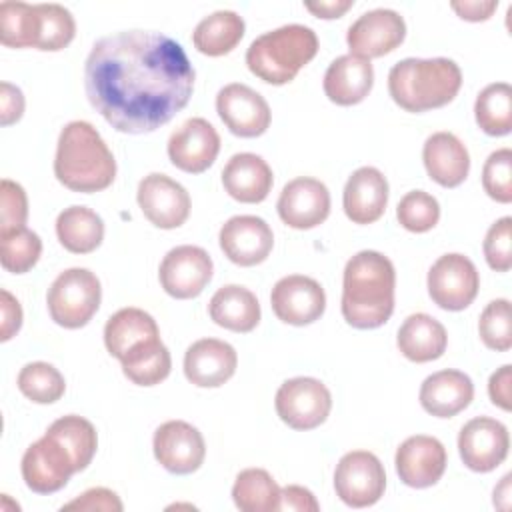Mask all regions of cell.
Listing matches in <instances>:
<instances>
[{"mask_svg":"<svg viewBox=\"0 0 512 512\" xmlns=\"http://www.w3.org/2000/svg\"><path fill=\"white\" fill-rule=\"evenodd\" d=\"M218 242L230 262L238 266H256L272 252L274 234L264 218L240 214L222 224Z\"/></svg>","mask_w":512,"mask_h":512,"instance_id":"19","label":"cell"},{"mask_svg":"<svg viewBox=\"0 0 512 512\" xmlns=\"http://www.w3.org/2000/svg\"><path fill=\"white\" fill-rule=\"evenodd\" d=\"M238 366L234 346L218 338H202L188 346L184 354V374L200 388H218L228 382Z\"/></svg>","mask_w":512,"mask_h":512,"instance_id":"22","label":"cell"},{"mask_svg":"<svg viewBox=\"0 0 512 512\" xmlns=\"http://www.w3.org/2000/svg\"><path fill=\"white\" fill-rule=\"evenodd\" d=\"M40 16L36 4L0 2V42L8 48H36Z\"/></svg>","mask_w":512,"mask_h":512,"instance_id":"36","label":"cell"},{"mask_svg":"<svg viewBox=\"0 0 512 512\" xmlns=\"http://www.w3.org/2000/svg\"><path fill=\"white\" fill-rule=\"evenodd\" d=\"M214 324L232 332H250L260 322V302L256 294L240 284H226L214 292L208 304Z\"/></svg>","mask_w":512,"mask_h":512,"instance_id":"30","label":"cell"},{"mask_svg":"<svg viewBox=\"0 0 512 512\" xmlns=\"http://www.w3.org/2000/svg\"><path fill=\"white\" fill-rule=\"evenodd\" d=\"M220 152V136L206 118H188L168 138L170 162L188 174L208 170Z\"/></svg>","mask_w":512,"mask_h":512,"instance_id":"18","label":"cell"},{"mask_svg":"<svg viewBox=\"0 0 512 512\" xmlns=\"http://www.w3.org/2000/svg\"><path fill=\"white\" fill-rule=\"evenodd\" d=\"M136 200L142 214L164 230L182 226L190 216V194L186 188L160 172H152L140 180Z\"/></svg>","mask_w":512,"mask_h":512,"instance_id":"15","label":"cell"},{"mask_svg":"<svg viewBox=\"0 0 512 512\" xmlns=\"http://www.w3.org/2000/svg\"><path fill=\"white\" fill-rule=\"evenodd\" d=\"M28 218V198L24 188L4 178L0 182V232L22 228Z\"/></svg>","mask_w":512,"mask_h":512,"instance_id":"45","label":"cell"},{"mask_svg":"<svg viewBox=\"0 0 512 512\" xmlns=\"http://www.w3.org/2000/svg\"><path fill=\"white\" fill-rule=\"evenodd\" d=\"M450 6L460 18L470 22H480L492 16V12L498 8V2L496 0H464V2H452Z\"/></svg>","mask_w":512,"mask_h":512,"instance_id":"51","label":"cell"},{"mask_svg":"<svg viewBox=\"0 0 512 512\" xmlns=\"http://www.w3.org/2000/svg\"><path fill=\"white\" fill-rule=\"evenodd\" d=\"M406 22L390 8H374L360 14L346 32L350 54L366 60L380 58L404 42Z\"/></svg>","mask_w":512,"mask_h":512,"instance_id":"12","label":"cell"},{"mask_svg":"<svg viewBox=\"0 0 512 512\" xmlns=\"http://www.w3.org/2000/svg\"><path fill=\"white\" fill-rule=\"evenodd\" d=\"M372 84V62L354 54L338 56L330 62L324 74V94L338 106H354L362 102L370 94Z\"/></svg>","mask_w":512,"mask_h":512,"instance_id":"27","label":"cell"},{"mask_svg":"<svg viewBox=\"0 0 512 512\" xmlns=\"http://www.w3.org/2000/svg\"><path fill=\"white\" fill-rule=\"evenodd\" d=\"M510 474H506L504 478H502V482H500V486H496L494 488V504L500 500V498H504L506 500V506H510Z\"/></svg>","mask_w":512,"mask_h":512,"instance_id":"53","label":"cell"},{"mask_svg":"<svg viewBox=\"0 0 512 512\" xmlns=\"http://www.w3.org/2000/svg\"><path fill=\"white\" fill-rule=\"evenodd\" d=\"M462 70L450 58H404L388 72V92L406 112H426L452 102Z\"/></svg>","mask_w":512,"mask_h":512,"instance_id":"4","label":"cell"},{"mask_svg":"<svg viewBox=\"0 0 512 512\" xmlns=\"http://www.w3.org/2000/svg\"><path fill=\"white\" fill-rule=\"evenodd\" d=\"M478 332L482 342L496 352H506L512 346V318L510 302L496 298L486 304L478 320Z\"/></svg>","mask_w":512,"mask_h":512,"instance_id":"42","label":"cell"},{"mask_svg":"<svg viewBox=\"0 0 512 512\" xmlns=\"http://www.w3.org/2000/svg\"><path fill=\"white\" fill-rule=\"evenodd\" d=\"M170 368H172V358L168 348L162 344V340L122 362L124 376L138 386L160 384L170 374Z\"/></svg>","mask_w":512,"mask_h":512,"instance_id":"39","label":"cell"},{"mask_svg":"<svg viewBox=\"0 0 512 512\" xmlns=\"http://www.w3.org/2000/svg\"><path fill=\"white\" fill-rule=\"evenodd\" d=\"M488 394L492 404H496L502 410L512 408V366L504 364L500 366L488 380Z\"/></svg>","mask_w":512,"mask_h":512,"instance_id":"48","label":"cell"},{"mask_svg":"<svg viewBox=\"0 0 512 512\" xmlns=\"http://www.w3.org/2000/svg\"><path fill=\"white\" fill-rule=\"evenodd\" d=\"M396 344L404 358L422 364L432 362L444 354L448 346V334L442 322H438L434 316L416 312L410 314L398 328Z\"/></svg>","mask_w":512,"mask_h":512,"instance_id":"29","label":"cell"},{"mask_svg":"<svg viewBox=\"0 0 512 512\" xmlns=\"http://www.w3.org/2000/svg\"><path fill=\"white\" fill-rule=\"evenodd\" d=\"M510 448L508 428L488 416L468 420L458 434V452L466 468L474 472H490L498 468Z\"/></svg>","mask_w":512,"mask_h":512,"instance_id":"14","label":"cell"},{"mask_svg":"<svg viewBox=\"0 0 512 512\" xmlns=\"http://www.w3.org/2000/svg\"><path fill=\"white\" fill-rule=\"evenodd\" d=\"M418 398L428 414L452 418L470 406L474 398V384L468 374L446 368L424 378Z\"/></svg>","mask_w":512,"mask_h":512,"instance_id":"26","label":"cell"},{"mask_svg":"<svg viewBox=\"0 0 512 512\" xmlns=\"http://www.w3.org/2000/svg\"><path fill=\"white\" fill-rule=\"evenodd\" d=\"M54 176L72 192H100L116 178V160L100 136L86 120L68 122L56 146Z\"/></svg>","mask_w":512,"mask_h":512,"instance_id":"3","label":"cell"},{"mask_svg":"<svg viewBox=\"0 0 512 512\" xmlns=\"http://www.w3.org/2000/svg\"><path fill=\"white\" fill-rule=\"evenodd\" d=\"M342 204L354 224L376 222L388 204V180L374 166H362L350 174L344 186Z\"/></svg>","mask_w":512,"mask_h":512,"instance_id":"24","label":"cell"},{"mask_svg":"<svg viewBox=\"0 0 512 512\" xmlns=\"http://www.w3.org/2000/svg\"><path fill=\"white\" fill-rule=\"evenodd\" d=\"M396 218L408 232H428L440 220V204L432 194L424 190H412L400 198L396 206Z\"/></svg>","mask_w":512,"mask_h":512,"instance_id":"41","label":"cell"},{"mask_svg":"<svg viewBox=\"0 0 512 512\" xmlns=\"http://www.w3.org/2000/svg\"><path fill=\"white\" fill-rule=\"evenodd\" d=\"M318 36L310 26L286 24L264 32L246 50V66L262 82L282 86L316 56Z\"/></svg>","mask_w":512,"mask_h":512,"instance_id":"5","label":"cell"},{"mask_svg":"<svg viewBox=\"0 0 512 512\" xmlns=\"http://www.w3.org/2000/svg\"><path fill=\"white\" fill-rule=\"evenodd\" d=\"M276 414L294 430H312L326 422L332 396L324 382L312 376H296L280 384L276 392Z\"/></svg>","mask_w":512,"mask_h":512,"instance_id":"7","label":"cell"},{"mask_svg":"<svg viewBox=\"0 0 512 512\" xmlns=\"http://www.w3.org/2000/svg\"><path fill=\"white\" fill-rule=\"evenodd\" d=\"M278 510H294V512H318L320 504L316 500V496L304 488V486H296L290 484L286 488H280V502H278Z\"/></svg>","mask_w":512,"mask_h":512,"instance_id":"47","label":"cell"},{"mask_svg":"<svg viewBox=\"0 0 512 512\" xmlns=\"http://www.w3.org/2000/svg\"><path fill=\"white\" fill-rule=\"evenodd\" d=\"M154 458L172 474L196 472L206 456V444L200 430L184 420L160 424L152 440Z\"/></svg>","mask_w":512,"mask_h":512,"instance_id":"16","label":"cell"},{"mask_svg":"<svg viewBox=\"0 0 512 512\" xmlns=\"http://www.w3.org/2000/svg\"><path fill=\"white\" fill-rule=\"evenodd\" d=\"M446 448L444 444L426 434L406 438L396 450V472L400 480L410 488L434 486L446 470Z\"/></svg>","mask_w":512,"mask_h":512,"instance_id":"21","label":"cell"},{"mask_svg":"<svg viewBox=\"0 0 512 512\" xmlns=\"http://www.w3.org/2000/svg\"><path fill=\"white\" fill-rule=\"evenodd\" d=\"M232 500L242 512H274L280 502V486L266 470L246 468L234 480Z\"/></svg>","mask_w":512,"mask_h":512,"instance_id":"33","label":"cell"},{"mask_svg":"<svg viewBox=\"0 0 512 512\" xmlns=\"http://www.w3.org/2000/svg\"><path fill=\"white\" fill-rule=\"evenodd\" d=\"M352 4H354L352 0H328V2L320 0V2H306L304 6L314 16L330 20V18H340L346 10L352 8Z\"/></svg>","mask_w":512,"mask_h":512,"instance_id":"52","label":"cell"},{"mask_svg":"<svg viewBox=\"0 0 512 512\" xmlns=\"http://www.w3.org/2000/svg\"><path fill=\"white\" fill-rule=\"evenodd\" d=\"M62 510H102V512H120L122 502L116 492L108 488H90L78 498L62 506Z\"/></svg>","mask_w":512,"mask_h":512,"instance_id":"46","label":"cell"},{"mask_svg":"<svg viewBox=\"0 0 512 512\" xmlns=\"http://www.w3.org/2000/svg\"><path fill=\"white\" fill-rule=\"evenodd\" d=\"M88 102L126 134L154 132L190 100L194 68L162 32L122 30L96 40L84 64Z\"/></svg>","mask_w":512,"mask_h":512,"instance_id":"1","label":"cell"},{"mask_svg":"<svg viewBox=\"0 0 512 512\" xmlns=\"http://www.w3.org/2000/svg\"><path fill=\"white\" fill-rule=\"evenodd\" d=\"M20 392L36 404H52L64 396L66 382L58 368L48 362H30L18 372Z\"/></svg>","mask_w":512,"mask_h":512,"instance_id":"38","label":"cell"},{"mask_svg":"<svg viewBox=\"0 0 512 512\" xmlns=\"http://www.w3.org/2000/svg\"><path fill=\"white\" fill-rule=\"evenodd\" d=\"M216 112L226 128L240 138L262 136L272 120L264 96L242 82H232L218 90Z\"/></svg>","mask_w":512,"mask_h":512,"instance_id":"13","label":"cell"},{"mask_svg":"<svg viewBox=\"0 0 512 512\" xmlns=\"http://www.w3.org/2000/svg\"><path fill=\"white\" fill-rule=\"evenodd\" d=\"M100 300V280L88 268H68L60 272L46 296L50 318L70 330L86 326L98 312Z\"/></svg>","mask_w":512,"mask_h":512,"instance_id":"6","label":"cell"},{"mask_svg":"<svg viewBox=\"0 0 512 512\" xmlns=\"http://www.w3.org/2000/svg\"><path fill=\"white\" fill-rule=\"evenodd\" d=\"M386 488V472L376 454L368 450L346 452L334 470L336 496L350 508L376 504Z\"/></svg>","mask_w":512,"mask_h":512,"instance_id":"8","label":"cell"},{"mask_svg":"<svg viewBox=\"0 0 512 512\" xmlns=\"http://www.w3.org/2000/svg\"><path fill=\"white\" fill-rule=\"evenodd\" d=\"M484 258L496 272H508L512 266V218L496 220L484 238Z\"/></svg>","mask_w":512,"mask_h":512,"instance_id":"44","label":"cell"},{"mask_svg":"<svg viewBox=\"0 0 512 512\" xmlns=\"http://www.w3.org/2000/svg\"><path fill=\"white\" fill-rule=\"evenodd\" d=\"M396 272L388 256L360 250L344 268L342 316L358 330H372L388 322L394 312Z\"/></svg>","mask_w":512,"mask_h":512,"instance_id":"2","label":"cell"},{"mask_svg":"<svg viewBox=\"0 0 512 512\" xmlns=\"http://www.w3.org/2000/svg\"><path fill=\"white\" fill-rule=\"evenodd\" d=\"M270 304L278 320L292 326H306L324 314L326 292L314 278L290 274L274 284Z\"/></svg>","mask_w":512,"mask_h":512,"instance_id":"17","label":"cell"},{"mask_svg":"<svg viewBox=\"0 0 512 512\" xmlns=\"http://www.w3.org/2000/svg\"><path fill=\"white\" fill-rule=\"evenodd\" d=\"M56 236L68 252L88 254L102 244L104 222L88 206H68L56 218Z\"/></svg>","mask_w":512,"mask_h":512,"instance_id":"31","label":"cell"},{"mask_svg":"<svg viewBox=\"0 0 512 512\" xmlns=\"http://www.w3.org/2000/svg\"><path fill=\"white\" fill-rule=\"evenodd\" d=\"M482 186L492 200L500 204L512 202V150L510 148L494 150L486 158L482 168Z\"/></svg>","mask_w":512,"mask_h":512,"instance_id":"43","label":"cell"},{"mask_svg":"<svg viewBox=\"0 0 512 512\" xmlns=\"http://www.w3.org/2000/svg\"><path fill=\"white\" fill-rule=\"evenodd\" d=\"M422 162L428 176L444 188L460 186L470 172V154L452 132L430 134L422 148Z\"/></svg>","mask_w":512,"mask_h":512,"instance_id":"25","label":"cell"},{"mask_svg":"<svg viewBox=\"0 0 512 512\" xmlns=\"http://www.w3.org/2000/svg\"><path fill=\"white\" fill-rule=\"evenodd\" d=\"M20 468L26 486L36 494H54L62 490L76 472L70 452L48 434L26 448Z\"/></svg>","mask_w":512,"mask_h":512,"instance_id":"11","label":"cell"},{"mask_svg":"<svg viewBox=\"0 0 512 512\" xmlns=\"http://www.w3.org/2000/svg\"><path fill=\"white\" fill-rule=\"evenodd\" d=\"M46 434L56 438L70 452L76 472L84 470L92 462L98 448V436L92 422L86 418L76 414L62 416L48 426Z\"/></svg>","mask_w":512,"mask_h":512,"instance_id":"35","label":"cell"},{"mask_svg":"<svg viewBox=\"0 0 512 512\" xmlns=\"http://www.w3.org/2000/svg\"><path fill=\"white\" fill-rule=\"evenodd\" d=\"M156 342H160L158 324L140 308H120L104 326L106 350L120 362Z\"/></svg>","mask_w":512,"mask_h":512,"instance_id":"23","label":"cell"},{"mask_svg":"<svg viewBox=\"0 0 512 512\" xmlns=\"http://www.w3.org/2000/svg\"><path fill=\"white\" fill-rule=\"evenodd\" d=\"M24 96L22 90L10 82L0 84V122L2 126L14 124L22 118Z\"/></svg>","mask_w":512,"mask_h":512,"instance_id":"49","label":"cell"},{"mask_svg":"<svg viewBox=\"0 0 512 512\" xmlns=\"http://www.w3.org/2000/svg\"><path fill=\"white\" fill-rule=\"evenodd\" d=\"M214 264L210 254L192 244H182L166 252L160 262L158 278L164 292L178 300L196 298L212 280Z\"/></svg>","mask_w":512,"mask_h":512,"instance_id":"10","label":"cell"},{"mask_svg":"<svg viewBox=\"0 0 512 512\" xmlns=\"http://www.w3.org/2000/svg\"><path fill=\"white\" fill-rule=\"evenodd\" d=\"M0 310H2V322H0V340H10L22 326V308L20 302L8 292H0Z\"/></svg>","mask_w":512,"mask_h":512,"instance_id":"50","label":"cell"},{"mask_svg":"<svg viewBox=\"0 0 512 512\" xmlns=\"http://www.w3.org/2000/svg\"><path fill=\"white\" fill-rule=\"evenodd\" d=\"M280 220L296 230H310L330 214V192L324 182L308 176L290 180L278 198Z\"/></svg>","mask_w":512,"mask_h":512,"instance_id":"20","label":"cell"},{"mask_svg":"<svg viewBox=\"0 0 512 512\" xmlns=\"http://www.w3.org/2000/svg\"><path fill=\"white\" fill-rule=\"evenodd\" d=\"M244 28V18L234 10H216L196 24L192 42L200 54L224 56L238 46Z\"/></svg>","mask_w":512,"mask_h":512,"instance_id":"32","label":"cell"},{"mask_svg":"<svg viewBox=\"0 0 512 512\" xmlns=\"http://www.w3.org/2000/svg\"><path fill=\"white\" fill-rule=\"evenodd\" d=\"M224 190L238 202L258 204L272 190L274 176L268 162L252 152L234 154L222 168Z\"/></svg>","mask_w":512,"mask_h":512,"instance_id":"28","label":"cell"},{"mask_svg":"<svg viewBox=\"0 0 512 512\" xmlns=\"http://www.w3.org/2000/svg\"><path fill=\"white\" fill-rule=\"evenodd\" d=\"M40 16V32H38V50L56 52L66 48L74 34L76 22L68 8L60 4H36Z\"/></svg>","mask_w":512,"mask_h":512,"instance_id":"40","label":"cell"},{"mask_svg":"<svg viewBox=\"0 0 512 512\" xmlns=\"http://www.w3.org/2000/svg\"><path fill=\"white\" fill-rule=\"evenodd\" d=\"M480 288V276L474 262L458 252L440 256L428 270V294L442 310L468 308Z\"/></svg>","mask_w":512,"mask_h":512,"instance_id":"9","label":"cell"},{"mask_svg":"<svg viewBox=\"0 0 512 512\" xmlns=\"http://www.w3.org/2000/svg\"><path fill=\"white\" fill-rule=\"evenodd\" d=\"M42 254V240L26 226L0 232V262L12 274L28 272Z\"/></svg>","mask_w":512,"mask_h":512,"instance_id":"37","label":"cell"},{"mask_svg":"<svg viewBox=\"0 0 512 512\" xmlns=\"http://www.w3.org/2000/svg\"><path fill=\"white\" fill-rule=\"evenodd\" d=\"M476 124L488 136H506L512 130V86L508 82L488 84L474 102Z\"/></svg>","mask_w":512,"mask_h":512,"instance_id":"34","label":"cell"}]
</instances>
